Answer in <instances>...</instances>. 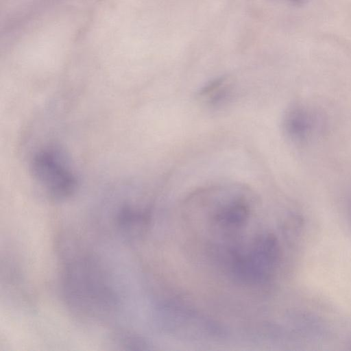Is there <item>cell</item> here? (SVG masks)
Instances as JSON below:
<instances>
[{"label":"cell","mask_w":351,"mask_h":351,"mask_svg":"<svg viewBox=\"0 0 351 351\" xmlns=\"http://www.w3.org/2000/svg\"><path fill=\"white\" fill-rule=\"evenodd\" d=\"M208 247L218 262L234 278L254 274L269 265L280 252L272 232L252 230L253 202L243 191L219 193L206 200Z\"/></svg>","instance_id":"obj_1"},{"label":"cell","mask_w":351,"mask_h":351,"mask_svg":"<svg viewBox=\"0 0 351 351\" xmlns=\"http://www.w3.org/2000/svg\"><path fill=\"white\" fill-rule=\"evenodd\" d=\"M68 255L64 263L62 288L69 306L91 317L110 313L115 307V295L97 261L84 252Z\"/></svg>","instance_id":"obj_2"},{"label":"cell","mask_w":351,"mask_h":351,"mask_svg":"<svg viewBox=\"0 0 351 351\" xmlns=\"http://www.w3.org/2000/svg\"><path fill=\"white\" fill-rule=\"evenodd\" d=\"M33 176L53 198L63 199L76 189L75 174L65 164L60 152L53 149H43L31 161Z\"/></svg>","instance_id":"obj_3"},{"label":"cell","mask_w":351,"mask_h":351,"mask_svg":"<svg viewBox=\"0 0 351 351\" xmlns=\"http://www.w3.org/2000/svg\"><path fill=\"white\" fill-rule=\"evenodd\" d=\"M319 115L311 108L301 104L289 107L284 113L282 128L292 141L303 143L308 140L321 125Z\"/></svg>","instance_id":"obj_4"},{"label":"cell","mask_w":351,"mask_h":351,"mask_svg":"<svg viewBox=\"0 0 351 351\" xmlns=\"http://www.w3.org/2000/svg\"><path fill=\"white\" fill-rule=\"evenodd\" d=\"M148 221L147 214L131 206L121 208L117 216V224L121 232L128 238L139 236Z\"/></svg>","instance_id":"obj_5"},{"label":"cell","mask_w":351,"mask_h":351,"mask_svg":"<svg viewBox=\"0 0 351 351\" xmlns=\"http://www.w3.org/2000/svg\"><path fill=\"white\" fill-rule=\"evenodd\" d=\"M231 84L226 77H219L206 84L199 91V97L210 106H219L230 96Z\"/></svg>","instance_id":"obj_6"},{"label":"cell","mask_w":351,"mask_h":351,"mask_svg":"<svg viewBox=\"0 0 351 351\" xmlns=\"http://www.w3.org/2000/svg\"><path fill=\"white\" fill-rule=\"evenodd\" d=\"M348 210H349L350 219V221H351V199H350V202L349 203Z\"/></svg>","instance_id":"obj_7"}]
</instances>
